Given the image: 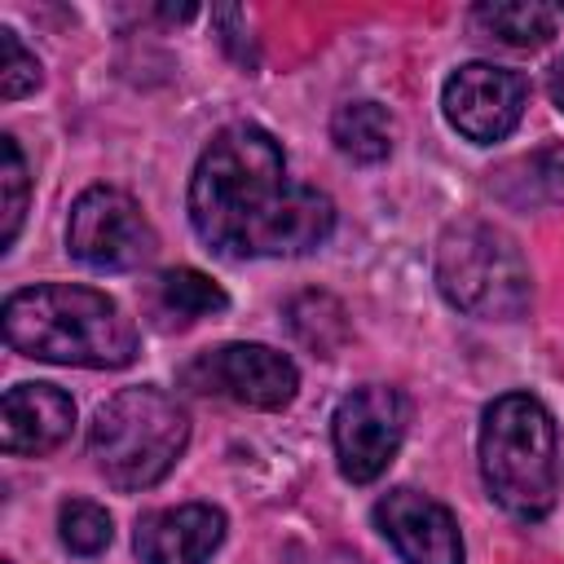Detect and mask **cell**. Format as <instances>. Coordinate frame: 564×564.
Here are the masks:
<instances>
[{
	"label": "cell",
	"mask_w": 564,
	"mask_h": 564,
	"mask_svg": "<svg viewBox=\"0 0 564 564\" xmlns=\"http://www.w3.org/2000/svg\"><path fill=\"white\" fill-rule=\"evenodd\" d=\"M189 225L229 260L308 256L335 229V203L286 176V154L260 123L220 128L189 176Z\"/></svg>",
	"instance_id": "6da1fadb"
},
{
	"label": "cell",
	"mask_w": 564,
	"mask_h": 564,
	"mask_svg": "<svg viewBox=\"0 0 564 564\" xmlns=\"http://www.w3.org/2000/svg\"><path fill=\"white\" fill-rule=\"evenodd\" d=\"M0 326L13 352L53 366L119 370L137 357L132 317L106 291L93 286H70V282L22 286L4 300Z\"/></svg>",
	"instance_id": "7a4b0ae2"
},
{
	"label": "cell",
	"mask_w": 564,
	"mask_h": 564,
	"mask_svg": "<svg viewBox=\"0 0 564 564\" xmlns=\"http://www.w3.org/2000/svg\"><path fill=\"white\" fill-rule=\"evenodd\" d=\"M480 480L516 520H542L555 507V423L529 392H502L480 414Z\"/></svg>",
	"instance_id": "3957f363"
},
{
	"label": "cell",
	"mask_w": 564,
	"mask_h": 564,
	"mask_svg": "<svg viewBox=\"0 0 564 564\" xmlns=\"http://www.w3.org/2000/svg\"><path fill=\"white\" fill-rule=\"evenodd\" d=\"M185 445H189V414L181 410L176 397H167L154 383L115 392L88 427V454L97 471L123 494H141L159 485L176 467Z\"/></svg>",
	"instance_id": "277c9868"
},
{
	"label": "cell",
	"mask_w": 564,
	"mask_h": 564,
	"mask_svg": "<svg viewBox=\"0 0 564 564\" xmlns=\"http://www.w3.org/2000/svg\"><path fill=\"white\" fill-rule=\"evenodd\" d=\"M441 295L480 322H516L533 304V273L516 238L489 220H454L436 242Z\"/></svg>",
	"instance_id": "5b68a950"
},
{
	"label": "cell",
	"mask_w": 564,
	"mask_h": 564,
	"mask_svg": "<svg viewBox=\"0 0 564 564\" xmlns=\"http://www.w3.org/2000/svg\"><path fill=\"white\" fill-rule=\"evenodd\" d=\"M66 251L93 273H128L154 260L159 234L132 194L115 185H93L70 203Z\"/></svg>",
	"instance_id": "8992f818"
},
{
	"label": "cell",
	"mask_w": 564,
	"mask_h": 564,
	"mask_svg": "<svg viewBox=\"0 0 564 564\" xmlns=\"http://www.w3.org/2000/svg\"><path fill=\"white\" fill-rule=\"evenodd\" d=\"M405 423H410V401L401 388L392 383L352 388L335 405V419H330V441H335L344 480L352 485L379 480L405 441Z\"/></svg>",
	"instance_id": "52a82bcc"
},
{
	"label": "cell",
	"mask_w": 564,
	"mask_h": 564,
	"mask_svg": "<svg viewBox=\"0 0 564 564\" xmlns=\"http://www.w3.org/2000/svg\"><path fill=\"white\" fill-rule=\"evenodd\" d=\"M181 379L194 392L229 397L251 410H286L300 392V370L286 352L269 344H220L212 352H198Z\"/></svg>",
	"instance_id": "ba28073f"
},
{
	"label": "cell",
	"mask_w": 564,
	"mask_h": 564,
	"mask_svg": "<svg viewBox=\"0 0 564 564\" xmlns=\"http://www.w3.org/2000/svg\"><path fill=\"white\" fill-rule=\"evenodd\" d=\"M529 106V79L520 70L494 66V62H467L458 66L441 88V110L458 137L471 145L507 141Z\"/></svg>",
	"instance_id": "9c48e42d"
},
{
	"label": "cell",
	"mask_w": 564,
	"mask_h": 564,
	"mask_svg": "<svg viewBox=\"0 0 564 564\" xmlns=\"http://www.w3.org/2000/svg\"><path fill=\"white\" fill-rule=\"evenodd\" d=\"M375 529L405 564H463V533L445 502L397 485L375 502Z\"/></svg>",
	"instance_id": "30bf717a"
},
{
	"label": "cell",
	"mask_w": 564,
	"mask_h": 564,
	"mask_svg": "<svg viewBox=\"0 0 564 564\" xmlns=\"http://www.w3.org/2000/svg\"><path fill=\"white\" fill-rule=\"evenodd\" d=\"M220 542H225V511L212 502L145 511L132 533L141 564H207Z\"/></svg>",
	"instance_id": "8fae6325"
},
{
	"label": "cell",
	"mask_w": 564,
	"mask_h": 564,
	"mask_svg": "<svg viewBox=\"0 0 564 564\" xmlns=\"http://www.w3.org/2000/svg\"><path fill=\"white\" fill-rule=\"evenodd\" d=\"M75 427V401L57 383H13L0 401V445L13 458L53 454Z\"/></svg>",
	"instance_id": "7c38bea8"
},
{
	"label": "cell",
	"mask_w": 564,
	"mask_h": 564,
	"mask_svg": "<svg viewBox=\"0 0 564 564\" xmlns=\"http://www.w3.org/2000/svg\"><path fill=\"white\" fill-rule=\"evenodd\" d=\"M494 198L516 212H551L564 203V145H538L489 172Z\"/></svg>",
	"instance_id": "4fadbf2b"
},
{
	"label": "cell",
	"mask_w": 564,
	"mask_h": 564,
	"mask_svg": "<svg viewBox=\"0 0 564 564\" xmlns=\"http://www.w3.org/2000/svg\"><path fill=\"white\" fill-rule=\"evenodd\" d=\"M330 141L352 163H383L392 154V115L379 101H344L330 115Z\"/></svg>",
	"instance_id": "5bb4252c"
},
{
	"label": "cell",
	"mask_w": 564,
	"mask_h": 564,
	"mask_svg": "<svg viewBox=\"0 0 564 564\" xmlns=\"http://www.w3.org/2000/svg\"><path fill=\"white\" fill-rule=\"evenodd\" d=\"M471 22L511 48H542L555 35V13L546 4H524V0H502V4H476Z\"/></svg>",
	"instance_id": "9a60e30c"
},
{
	"label": "cell",
	"mask_w": 564,
	"mask_h": 564,
	"mask_svg": "<svg viewBox=\"0 0 564 564\" xmlns=\"http://www.w3.org/2000/svg\"><path fill=\"white\" fill-rule=\"evenodd\" d=\"M225 308H229V295L220 291V282H212L198 269H167L159 278V313L172 317V326H189Z\"/></svg>",
	"instance_id": "2e32d148"
},
{
	"label": "cell",
	"mask_w": 564,
	"mask_h": 564,
	"mask_svg": "<svg viewBox=\"0 0 564 564\" xmlns=\"http://www.w3.org/2000/svg\"><path fill=\"white\" fill-rule=\"evenodd\" d=\"M57 533H62V546L75 551V555H101L115 538V524H110V511L88 502V498H70L62 502L57 511Z\"/></svg>",
	"instance_id": "e0dca14e"
},
{
	"label": "cell",
	"mask_w": 564,
	"mask_h": 564,
	"mask_svg": "<svg viewBox=\"0 0 564 564\" xmlns=\"http://www.w3.org/2000/svg\"><path fill=\"white\" fill-rule=\"evenodd\" d=\"M26 194H31V181H26V159L18 150V141L4 132L0 137V212H4V229H0V251L13 247L18 229H22V216H26Z\"/></svg>",
	"instance_id": "ac0fdd59"
},
{
	"label": "cell",
	"mask_w": 564,
	"mask_h": 564,
	"mask_svg": "<svg viewBox=\"0 0 564 564\" xmlns=\"http://www.w3.org/2000/svg\"><path fill=\"white\" fill-rule=\"evenodd\" d=\"M40 79H44L40 57L18 40L13 26H0V97L4 101H18V97L35 93Z\"/></svg>",
	"instance_id": "d6986e66"
},
{
	"label": "cell",
	"mask_w": 564,
	"mask_h": 564,
	"mask_svg": "<svg viewBox=\"0 0 564 564\" xmlns=\"http://www.w3.org/2000/svg\"><path fill=\"white\" fill-rule=\"evenodd\" d=\"M212 18H216V26H225L220 44L234 53V62H242V66H256V53L238 44V35H242V22H247V18H242V9H234V4H229V9H216Z\"/></svg>",
	"instance_id": "ffe728a7"
},
{
	"label": "cell",
	"mask_w": 564,
	"mask_h": 564,
	"mask_svg": "<svg viewBox=\"0 0 564 564\" xmlns=\"http://www.w3.org/2000/svg\"><path fill=\"white\" fill-rule=\"evenodd\" d=\"M546 93H551V101H555V110L564 115V53L551 62V70H546Z\"/></svg>",
	"instance_id": "44dd1931"
},
{
	"label": "cell",
	"mask_w": 564,
	"mask_h": 564,
	"mask_svg": "<svg viewBox=\"0 0 564 564\" xmlns=\"http://www.w3.org/2000/svg\"><path fill=\"white\" fill-rule=\"evenodd\" d=\"M4 564H13V560H4Z\"/></svg>",
	"instance_id": "7402d4cb"
}]
</instances>
